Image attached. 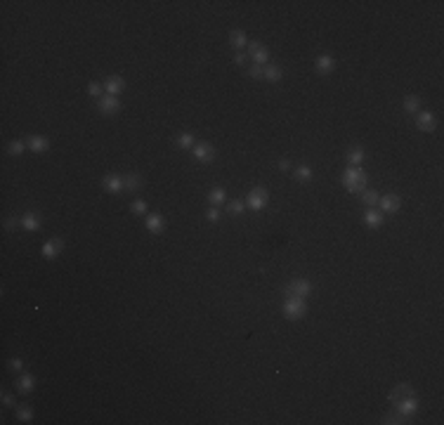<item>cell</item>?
<instances>
[{"label": "cell", "instance_id": "6da1fadb", "mask_svg": "<svg viewBox=\"0 0 444 425\" xmlns=\"http://www.w3.org/2000/svg\"><path fill=\"white\" fill-rule=\"evenodd\" d=\"M340 182L350 194H362L366 189V172L359 165H347V170L340 175Z\"/></svg>", "mask_w": 444, "mask_h": 425}, {"label": "cell", "instance_id": "7a4b0ae2", "mask_svg": "<svg viewBox=\"0 0 444 425\" xmlns=\"http://www.w3.org/2000/svg\"><path fill=\"white\" fill-rule=\"evenodd\" d=\"M281 312H284V317L291 319V321L302 319L307 314V302H305V298H284Z\"/></svg>", "mask_w": 444, "mask_h": 425}, {"label": "cell", "instance_id": "3957f363", "mask_svg": "<svg viewBox=\"0 0 444 425\" xmlns=\"http://www.w3.org/2000/svg\"><path fill=\"white\" fill-rule=\"evenodd\" d=\"M312 290H314V286H312V281L309 279H293V281L286 283L284 298H307Z\"/></svg>", "mask_w": 444, "mask_h": 425}, {"label": "cell", "instance_id": "277c9868", "mask_svg": "<svg viewBox=\"0 0 444 425\" xmlns=\"http://www.w3.org/2000/svg\"><path fill=\"white\" fill-rule=\"evenodd\" d=\"M267 203H270V191L265 187H253L248 191V196H246V206L251 210H258V213L267 208Z\"/></svg>", "mask_w": 444, "mask_h": 425}, {"label": "cell", "instance_id": "5b68a950", "mask_svg": "<svg viewBox=\"0 0 444 425\" xmlns=\"http://www.w3.org/2000/svg\"><path fill=\"white\" fill-rule=\"evenodd\" d=\"M191 156H194V161H196V163H213V161H215V146L208 144V142L194 144Z\"/></svg>", "mask_w": 444, "mask_h": 425}, {"label": "cell", "instance_id": "8992f818", "mask_svg": "<svg viewBox=\"0 0 444 425\" xmlns=\"http://www.w3.org/2000/svg\"><path fill=\"white\" fill-rule=\"evenodd\" d=\"M376 208L381 210L383 215H385V213L395 215V213H399V208H402V199H399V194H385V196H381Z\"/></svg>", "mask_w": 444, "mask_h": 425}, {"label": "cell", "instance_id": "52a82bcc", "mask_svg": "<svg viewBox=\"0 0 444 425\" xmlns=\"http://www.w3.org/2000/svg\"><path fill=\"white\" fill-rule=\"evenodd\" d=\"M62 251H64V239H59V236L47 239L45 244H43V248H40V253H43L45 260H55V258H59Z\"/></svg>", "mask_w": 444, "mask_h": 425}, {"label": "cell", "instance_id": "ba28073f", "mask_svg": "<svg viewBox=\"0 0 444 425\" xmlns=\"http://www.w3.org/2000/svg\"><path fill=\"white\" fill-rule=\"evenodd\" d=\"M248 57L253 59V64H260V66H265V64H270V52H267V47L260 45L258 40H253V43H248Z\"/></svg>", "mask_w": 444, "mask_h": 425}, {"label": "cell", "instance_id": "9c48e42d", "mask_svg": "<svg viewBox=\"0 0 444 425\" xmlns=\"http://www.w3.org/2000/svg\"><path fill=\"white\" fill-rule=\"evenodd\" d=\"M102 85H104V92H107V95H111V97H118V95H121V92L126 90V78H123V76H109V78H104V83H102Z\"/></svg>", "mask_w": 444, "mask_h": 425}, {"label": "cell", "instance_id": "30bf717a", "mask_svg": "<svg viewBox=\"0 0 444 425\" xmlns=\"http://www.w3.org/2000/svg\"><path fill=\"white\" fill-rule=\"evenodd\" d=\"M416 128L423 130V133H435L437 128V118L433 111H418L416 114Z\"/></svg>", "mask_w": 444, "mask_h": 425}, {"label": "cell", "instance_id": "8fae6325", "mask_svg": "<svg viewBox=\"0 0 444 425\" xmlns=\"http://www.w3.org/2000/svg\"><path fill=\"white\" fill-rule=\"evenodd\" d=\"M416 392H414V388L409 385V383H399V385H395V388L390 390V404H397V402H402V399H407V397H414Z\"/></svg>", "mask_w": 444, "mask_h": 425}, {"label": "cell", "instance_id": "7c38bea8", "mask_svg": "<svg viewBox=\"0 0 444 425\" xmlns=\"http://www.w3.org/2000/svg\"><path fill=\"white\" fill-rule=\"evenodd\" d=\"M97 109H100L104 116H114V114H118V109H121V102H118V97L104 95V97L97 100Z\"/></svg>", "mask_w": 444, "mask_h": 425}, {"label": "cell", "instance_id": "4fadbf2b", "mask_svg": "<svg viewBox=\"0 0 444 425\" xmlns=\"http://www.w3.org/2000/svg\"><path fill=\"white\" fill-rule=\"evenodd\" d=\"M102 187L109 191V194H121V191L126 189V184H123V177L116 175V172H109V175H104V180H102Z\"/></svg>", "mask_w": 444, "mask_h": 425}, {"label": "cell", "instance_id": "5bb4252c", "mask_svg": "<svg viewBox=\"0 0 444 425\" xmlns=\"http://www.w3.org/2000/svg\"><path fill=\"white\" fill-rule=\"evenodd\" d=\"M26 146L33 151V154H43L50 149V140L43 135H28L26 137Z\"/></svg>", "mask_w": 444, "mask_h": 425}, {"label": "cell", "instance_id": "9a60e30c", "mask_svg": "<svg viewBox=\"0 0 444 425\" xmlns=\"http://www.w3.org/2000/svg\"><path fill=\"white\" fill-rule=\"evenodd\" d=\"M14 388H17V392H21V395L33 392V388H36V376H33V373H21V376L14 380Z\"/></svg>", "mask_w": 444, "mask_h": 425}, {"label": "cell", "instance_id": "2e32d148", "mask_svg": "<svg viewBox=\"0 0 444 425\" xmlns=\"http://www.w3.org/2000/svg\"><path fill=\"white\" fill-rule=\"evenodd\" d=\"M145 225H147V232H151V234H161L163 232V227H165V217L161 215V213H149L145 220Z\"/></svg>", "mask_w": 444, "mask_h": 425}, {"label": "cell", "instance_id": "e0dca14e", "mask_svg": "<svg viewBox=\"0 0 444 425\" xmlns=\"http://www.w3.org/2000/svg\"><path fill=\"white\" fill-rule=\"evenodd\" d=\"M314 69H317V73H321V76H328V73L335 69V59L331 54H319L317 59H314Z\"/></svg>", "mask_w": 444, "mask_h": 425}, {"label": "cell", "instance_id": "ac0fdd59", "mask_svg": "<svg viewBox=\"0 0 444 425\" xmlns=\"http://www.w3.org/2000/svg\"><path fill=\"white\" fill-rule=\"evenodd\" d=\"M392 407L397 409L399 414H404V416H414L418 411V399H416V395L414 397H407V399H402V402H397V404H392Z\"/></svg>", "mask_w": 444, "mask_h": 425}, {"label": "cell", "instance_id": "d6986e66", "mask_svg": "<svg viewBox=\"0 0 444 425\" xmlns=\"http://www.w3.org/2000/svg\"><path fill=\"white\" fill-rule=\"evenodd\" d=\"M281 76H284V71H281V66H277V64H265L263 66V78L267 83H279Z\"/></svg>", "mask_w": 444, "mask_h": 425}, {"label": "cell", "instance_id": "ffe728a7", "mask_svg": "<svg viewBox=\"0 0 444 425\" xmlns=\"http://www.w3.org/2000/svg\"><path fill=\"white\" fill-rule=\"evenodd\" d=\"M364 222L371 227V229H378V227H383V213L378 208H369L364 213Z\"/></svg>", "mask_w": 444, "mask_h": 425}, {"label": "cell", "instance_id": "44dd1931", "mask_svg": "<svg viewBox=\"0 0 444 425\" xmlns=\"http://www.w3.org/2000/svg\"><path fill=\"white\" fill-rule=\"evenodd\" d=\"M40 225H43V222H40V215H38V213H26V215L21 217V227H24L26 232H38Z\"/></svg>", "mask_w": 444, "mask_h": 425}, {"label": "cell", "instance_id": "7402d4cb", "mask_svg": "<svg viewBox=\"0 0 444 425\" xmlns=\"http://www.w3.org/2000/svg\"><path fill=\"white\" fill-rule=\"evenodd\" d=\"M359 199H362V203L366 206V208H376L378 201H381V194H378L376 189H364L362 194H359Z\"/></svg>", "mask_w": 444, "mask_h": 425}, {"label": "cell", "instance_id": "603a6c76", "mask_svg": "<svg viewBox=\"0 0 444 425\" xmlns=\"http://www.w3.org/2000/svg\"><path fill=\"white\" fill-rule=\"evenodd\" d=\"M225 201H227L225 187H213V189L208 191V203H210V206H222Z\"/></svg>", "mask_w": 444, "mask_h": 425}, {"label": "cell", "instance_id": "cb8c5ba5", "mask_svg": "<svg viewBox=\"0 0 444 425\" xmlns=\"http://www.w3.org/2000/svg\"><path fill=\"white\" fill-rule=\"evenodd\" d=\"M229 43H232V47H236V52H241V47L244 45H248V38H246V33L244 31H232L229 33Z\"/></svg>", "mask_w": 444, "mask_h": 425}, {"label": "cell", "instance_id": "d4e9b609", "mask_svg": "<svg viewBox=\"0 0 444 425\" xmlns=\"http://www.w3.org/2000/svg\"><path fill=\"white\" fill-rule=\"evenodd\" d=\"M123 184H126L128 191H140L142 189V177H140L137 172H130V175L123 177Z\"/></svg>", "mask_w": 444, "mask_h": 425}, {"label": "cell", "instance_id": "484cf974", "mask_svg": "<svg viewBox=\"0 0 444 425\" xmlns=\"http://www.w3.org/2000/svg\"><path fill=\"white\" fill-rule=\"evenodd\" d=\"M383 423L385 425H402V423H411V418L404 416V414H399L397 409H395L392 414H388V416L383 418Z\"/></svg>", "mask_w": 444, "mask_h": 425}, {"label": "cell", "instance_id": "4316f807", "mask_svg": "<svg viewBox=\"0 0 444 425\" xmlns=\"http://www.w3.org/2000/svg\"><path fill=\"white\" fill-rule=\"evenodd\" d=\"M362 161H364L362 146H350V149H347V163H350V165H362Z\"/></svg>", "mask_w": 444, "mask_h": 425}, {"label": "cell", "instance_id": "83f0119b", "mask_svg": "<svg viewBox=\"0 0 444 425\" xmlns=\"http://www.w3.org/2000/svg\"><path fill=\"white\" fill-rule=\"evenodd\" d=\"M418 109H421V97L418 95H407L404 97V111L407 114H418Z\"/></svg>", "mask_w": 444, "mask_h": 425}, {"label": "cell", "instance_id": "f1b7e54d", "mask_svg": "<svg viewBox=\"0 0 444 425\" xmlns=\"http://www.w3.org/2000/svg\"><path fill=\"white\" fill-rule=\"evenodd\" d=\"M17 421H21V423H31V421H33V409L26 407V404L17 407Z\"/></svg>", "mask_w": 444, "mask_h": 425}, {"label": "cell", "instance_id": "f546056e", "mask_svg": "<svg viewBox=\"0 0 444 425\" xmlns=\"http://www.w3.org/2000/svg\"><path fill=\"white\" fill-rule=\"evenodd\" d=\"M246 210V201H241V199H236V201H229V203H227V213H229V215H241V213H244Z\"/></svg>", "mask_w": 444, "mask_h": 425}, {"label": "cell", "instance_id": "4dcf8cb0", "mask_svg": "<svg viewBox=\"0 0 444 425\" xmlns=\"http://www.w3.org/2000/svg\"><path fill=\"white\" fill-rule=\"evenodd\" d=\"M293 177H296L298 182H309L312 180V168H309V165H298Z\"/></svg>", "mask_w": 444, "mask_h": 425}, {"label": "cell", "instance_id": "1f68e13d", "mask_svg": "<svg viewBox=\"0 0 444 425\" xmlns=\"http://www.w3.org/2000/svg\"><path fill=\"white\" fill-rule=\"evenodd\" d=\"M177 146H182V149H194V135H191V133H180V135H177Z\"/></svg>", "mask_w": 444, "mask_h": 425}, {"label": "cell", "instance_id": "d6a6232c", "mask_svg": "<svg viewBox=\"0 0 444 425\" xmlns=\"http://www.w3.org/2000/svg\"><path fill=\"white\" fill-rule=\"evenodd\" d=\"M130 213H135V215H145V213H147V201L135 199L133 203H130Z\"/></svg>", "mask_w": 444, "mask_h": 425}, {"label": "cell", "instance_id": "836d02e7", "mask_svg": "<svg viewBox=\"0 0 444 425\" xmlns=\"http://www.w3.org/2000/svg\"><path fill=\"white\" fill-rule=\"evenodd\" d=\"M102 92H104V85H100V83H90V85H88V95H90L92 100H100V97H104Z\"/></svg>", "mask_w": 444, "mask_h": 425}, {"label": "cell", "instance_id": "e575fe53", "mask_svg": "<svg viewBox=\"0 0 444 425\" xmlns=\"http://www.w3.org/2000/svg\"><path fill=\"white\" fill-rule=\"evenodd\" d=\"M246 73H248V78L260 81V78H263V66H260V64H251V66L246 69Z\"/></svg>", "mask_w": 444, "mask_h": 425}, {"label": "cell", "instance_id": "d590c367", "mask_svg": "<svg viewBox=\"0 0 444 425\" xmlns=\"http://www.w3.org/2000/svg\"><path fill=\"white\" fill-rule=\"evenodd\" d=\"M24 149H26V144H24V142H17V140L7 144V151L12 156H21V154H24Z\"/></svg>", "mask_w": 444, "mask_h": 425}, {"label": "cell", "instance_id": "8d00e7d4", "mask_svg": "<svg viewBox=\"0 0 444 425\" xmlns=\"http://www.w3.org/2000/svg\"><path fill=\"white\" fill-rule=\"evenodd\" d=\"M7 369H9L12 373H21V369H24V362H21L19 357H12V359L7 362Z\"/></svg>", "mask_w": 444, "mask_h": 425}, {"label": "cell", "instance_id": "74e56055", "mask_svg": "<svg viewBox=\"0 0 444 425\" xmlns=\"http://www.w3.org/2000/svg\"><path fill=\"white\" fill-rule=\"evenodd\" d=\"M203 215H206V220H208V222H218V220H220V210H218V206H210V208L206 210Z\"/></svg>", "mask_w": 444, "mask_h": 425}, {"label": "cell", "instance_id": "f35d334b", "mask_svg": "<svg viewBox=\"0 0 444 425\" xmlns=\"http://www.w3.org/2000/svg\"><path fill=\"white\" fill-rule=\"evenodd\" d=\"M2 407H5V409H12V407H14V395H9V392H2Z\"/></svg>", "mask_w": 444, "mask_h": 425}, {"label": "cell", "instance_id": "ab89813d", "mask_svg": "<svg viewBox=\"0 0 444 425\" xmlns=\"http://www.w3.org/2000/svg\"><path fill=\"white\" fill-rule=\"evenodd\" d=\"M234 62L239 64V66H246V64H248V52H236L234 54Z\"/></svg>", "mask_w": 444, "mask_h": 425}, {"label": "cell", "instance_id": "60d3db41", "mask_svg": "<svg viewBox=\"0 0 444 425\" xmlns=\"http://www.w3.org/2000/svg\"><path fill=\"white\" fill-rule=\"evenodd\" d=\"M5 227H7V229H14V227H17V217H7V220H5Z\"/></svg>", "mask_w": 444, "mask_h": 425}, {"label": "cell", "instance_id": "b9f144b4", "mask_svg": "<svg viewBox=\"0 0 444 425\" xmlns=\"http://www.w3.org/2000/svg\"><path fill=\"white\" fill-rule=\"evenodd\" d=\"M289 168H291V163L286 161V158H281V161H279V170H284V172H286V170H289Z\"/></svg>", "mask_w": 444, "mask_h": 425}]
</instances>
